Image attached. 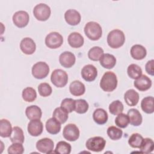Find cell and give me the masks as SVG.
<instances>
[{
	"mask_svg": "<svg viewBox=\"0 0 154 154\" xmlns=\"http://www.w3.org/2000/svg\"><path fill=\"white\" fill-rule=\"evenodd\" d=\"M117 86V79L112 72H106L102 76L100 81V88L106 92H111Z\"/></svg>",
	"mask_w": 154,
	"mask_h": 154,
	"instance_id": "6da1fadb",
	"label": "cell"
},
{
	"mask_svg": "<svg viewBox=\"0 0 154 154\" xmlns=\"http://www.w3.org/2000/svg\"><path fill=\"white\" fill-rule=\"evenodd\" d=\"M125 42V34L120 29H113L107 35V43L111 48H119L123 45Z\"/></svg>",
	"mask_w": 154,
	"mask_h": 154,
	"instance_id": "7a4b0ae2",
	"label": "cell"
},
{
	"mask_svg": "<svg viewBox=\"0 0 154 154\" xmlns=\"http://www.w3.org/2000/svg\"><path fill=\"white\" fill-rule=\"evenodd\" d=\"M84 32L86 36L90 40H98L102 35L101 26L97 22L91 21L87 22L84 26Z\"/></svg>",
	"mask_w": 154,
	"mask_h": 154,
	"instance_id": "3957f363",
	"label": "cell"
},
{
	"mask_svg": "<svg viewBox=\"0 0 154 154\" xmlns=\"http://www.w3.org/2000/svg\"><path fill=\"white\" fill-rule=\"evenodd\" d=\"M51 81L55 87H64L68 81L67 73L62 69H55L52 72Z\"/></svg>",
	"mask_w": 154,
	"mask_h": 154,
	"instance_id": "277c9868",
	"label": "cell"
},
{
	"mask_svg": "<svg viewBox=\"0 0 154 154\" xmlns=\"http://www.w3.org/2000/svg\"><path fill=\"white\" fill-rule=\"evenodd\" d=\"M105 144V140L101 137L97 136L88 138L86 141L85 146L90 151L99 152L103 150Z\"/></svg>",
	"mask_w": 154,
	"mask_h": 154,
	"instance_id": "5b68a950",
	"label": "cell"
},
{
	"mask_svg": "<svg viewBox=\"0 0 154 154\" xmlns=\"http://www.w3.org/2000/svg\"><path fill=\"white\" fill-rule=\"evenodd\" d=\"M51 10L50 7L44 3L36 5L33 9L34 17L40 21H46L50 17Z\"/></svg>",
	"mask_w": 154,
	"mask_h": 154,
	"instance_id": "8992f818",
	"label": "cell"
},
{
	"mask_svg": "<svg viewBox=\"0 0 154 154\" xmlns=\"http://www.w3.org/2000/svg\"><path fill=\"white\" fill-rule=\"evenodd\" d=\"M32 76L38 79L46 78L49 72V66L43 61H39L34 64L31 69Z\"/></svg>",
	"mask_w": 154,
	"mask_h": 154,
	"instance_id": "52a82bcc",
	"label": "cell"
},
{
	"mask_svg": "<svg viewBox=\"0 0 154 154\" xmlns=\"http://www.w3.org/2000/svg\"><path fill=\"white\" fill-rule=\"evenodd\" d=\"M63 43V36L57 32H51L45 38V45L50 49L60 48Z\"/></svg>",
	"mask_w": 154,
	"mask_h": 154,
	"instance_id": "ba28073f",
	"label": "cell"
},
{
	"mask_svg": "<svg viewBox=\"0 0 154 154\" xmlns=\"http://www.w3.org/2000/svg\"><path fill=\"white\" fill-rule=\"evenodd\" d=\"M63 135L66 140L69 141H75L79 138V130L76 125L69 123L64 126Z\"/></svg>",
	"mask_w": 154,
	"mask_h": 154,
	"instance_id": "9c48e42d",
	"label": "cell"
},
{
	"mask_svg": "<svg viewBox=\"0 0 154 154\" xmlns=\"http://www.w3.org/2000/svg\"><path fill=\"white\" fill-rule=\"evenodd\" d=\"M13 23L18 28L25 27L29 20V16L28 13L23 10L17 11L13 16L12 17Z\"/></svg>",
	"mask_w": 154,
	"mask_h": 154,
	"instance_id": "30bf717a",
	"label": "cell"
},
{
	"mask_svg": "<svg viewBox=\"0 0 154 154\" xmlns=\"http://www.w3.org/2000/svg\"><path fill=\"white\" fill-rule=\"evenodd\" d=\"M54 147V141L48 138L39 140L36 143V148L41 153H51L53 152Z\"/></svg>",
	"mask_w": 154,
	"mask_h": 154,
	"instance_id": "8fae6325",
	"label": "cell"
},
{
	"mask_svg": "<svg viewBox=\"0 0 154 154\" xmlns=\"http://www.w3.org/2000/svg\"><path fill=\"white\" fill-rule=\"evenodd\" d=\"M81 76L87 82L93 81L97 76V70L92 64L85 65L81 70Z\"/></svg>",
	"mask_w": 154,
	"mask_h": 154,
	"instance_id": "7c38bea8",
	"label": "cell"
},
{
	"mask_svg": "<svg viewBox=\"0 0 154 154\" xmlns=\"http://www.w3.org/2000/svg\"><path fill=\"white\" fill-rule=\"evenodd\" d=\"M64 19L67 24L72 26H75L80 23L81 16L77 10L69 9L65 12Z\"/></svg>",
	"mask_w": 154,
	"mask_h": 154,
	"instance_id": "4fadbf2b",
	"label": "cell"
},
{
	"mask_svg": "<svg viewBox=\"0 0 154 154\" xmlns=\"http://www.w3.org/2000/svg\"><path fill=\"white\" fill-rule=\"evenodd\" d=\"M76 61L75 55L69 51H65L61 53L59 57V62L60 64L65 68L72 67Z\"/></svg>",
	"mask_w": 154,
	"mask_h": 154,
	"instance_id": "5bb4252c",
	"label": "cell"
},
{
	"mask_svg": "<svg viewBox=\"0 0 154 154\" xmlns=\"http://www.w3.org/2000/svg\"><path fill=\"white\" fill-rule=\"evenodd\" d=\"M28 132L32 137H38L42 134L43 125L40 120H32L28 124Z\"/></svg>",
	"mask_w": 154,
	"mask_h": 154,
	"instance_id": "9a60e30c",
	"label": "cell"
},
{
	"mask_svg": "<svg viewBox=\"0 0 154 154\" xmlns=\"http://www.w3.org/2000/svg\"><path fill=\"white\" fill-rule=\"evenodd\" d=\"M20 48L22 52L25 54L31 55L35 52L36 45L32 38L29 37H25L21 40Z\"/></svg>",
	"mask_w": 154,
	"mask_h": 154,
	"instance_id": "2e32d148",
	"label": "cell"
},
{
	"mask_svg": "<svg viewBox=\"0 0 154 154\" xmlns=\"http://www.w3.org/2000/svg\"><path fill=\"white\" fill-rule=\"evenodd\" d=\"M134 85L135 87L141 91H144L149 90L152 86L151 79L146 75H143L138 79H135Z\"/></svg>",
	"mask_w": 154,
	"mask_h": 154,
	"instance_id": "e0dca14e",
	"label": "cell"
},
{
	"mask_svg": "<svg viewBox=\"0 0 154 154\" xmlns=\"http://www.w3.org/2000/svg\"><path fill=\"white\" fill-rule=\"evenodd\" d=\"M68 43L73 48H79L84 45V40L82 35L77 32L70 33L67 38Z\"/></svg>",
	"mask_w": 154,
	"mask_h": 154,
	"instance_id": "ac0fdd59",
	"label": "cell"
},
{
	"mask_svg": "<svg viewBox=\"0 0 154 154\" xmlns=\"http://www.w3.org/2000/svg\"><path fill=\"white\" fill-rule=\"evenodd\" d=\"M127 115L129 117V120L131 125L134 126H138L142 123V116L137 109L131 108L129 109Z\"/></svg>",
	"mask_w": 154,
	"mask_h": 154,
	"instance_id": "d6986e66",
	"label": "cell"
},
{
	"mask_svg": "<svg viewBox=\"0 0 154 154\" xmlns=\"http://www.w3.org/2000/svg\"><path fill=\"white\" fill-rule=\"evenodd\" d=\"M131 57L137 60H141L145 58L147 55V51L146 48L141 45H135L132 46L131 49Z\"/></svg>",
	"mask_w": 154,
	"mask_h": 154,
	"instance_id": "ffe728a7",
	"label": "cell"
},
{
	"mask_svg": "<svg viewBox=\"0 0 154 154\" xmlns=\"http://www.w3.org/2000/svg\"><path fill=\"white\" fill-rule=\"evenodd\" d=\"M124 99L128 105L134 106H135L139 101V94L135 90L129 89L125 92Z\"/></svg>",
	"mask_w": 154,
	"mask_h": 154,
	"instance_id": "44dd1931",
	"label": "cell"
},
{
	"mask_svg": "<svg viewBox=\"0 0 154 154\" xmlns=\"http://www.w3.org/2000/svg\"><path fill=\"white\" fill-rule=\"evenodd\" d=\"M69 91L72 95L75 96H79L84 94L85 87L82 82L75 80L70 84Z\"/></svg>",
	"mask_w": 154,
	"mask_h": 154,
	"instance_id": "7402d4cb",
	"label": "cell"
},
{
	"mask_svg": "<svg viewBox=\"0 0 154 154\" xmlns=\"http://www.w3.org/2000/svg\"><path fill=\"white\" fill-rule=\"evenodd\" d=\"M25 114L27 118L31 120H40L42 116V112L38 106L31 105L26 108Z\"/></svg>",
	"mask_w": 154,
	"mask_h": 154,
	"instance_id": "603a6c76",
	"label": "cell"
},
{
	"mask_svg": "<svg viewBox=\"0 0 154 154\" xmlns=\"http://www.w3.org/2000/svg\"><path fill=\"white\" fill-rule=\"evenodd\" d=\"M46 129L51 134H57L61 130V123L54 117L49 119L46 122Z\"/></svg>",
	"mask_w": 154,
	"mask_h": 154,
	"instance_id": "cb8c5ba5",
	"label": "cell"
},
{
	"mask_svg": "<svg viewBox=\"0 0 154 154\" xmlns=\"http://www.w3.org/2000/svg\"><path fill=\"white\" fill-rule=\"evenodd\" d=\"M93 119L94 122L98 125H103L106 123L108 116L107 112L102 108H97L93 114Z\"/></svg>",
	"mask_w": 154,
	"mask_h": 154,
	"instance_id": "d4e9b609",
	"label": "cell"
},
{
	"mask_svg": "<svg viewBox=\"0 0 154 154\" xmlns=\"http://www.w3.org/2000/svg\"><path fill=\"white\" fill-rule=\"evenodd\" d=\"M99 61L100 65L108 69L113 68L116 64V58L113 55L109 54H103Z\"/></svg>",
	"mask_w": 154,
	"mask_h": 154,
	"instance_id": "484cf974",
	"label": "cell"
},
{
	"mask_svg": "<svg viewBox=\"0 0 154 154\" xmlns=\"http://www.w3.org/2000/svg\"><path fill=\"white\" fill-rule=\"evenodd\" d=\"M11 123L7 119H1L0 121V135L3 138L10 137L12 132Z\"/></svg>",
	"mask_w": 154,
	"mask_h": 154,
	"instance_id": "4316f807",
	"label": "cell"
},
{
	"mask_svg": "<svg viewBox=\"0 0 154 154\" xmlns=\"http://www.w3.org/2000/svg\"><path fill=\"white\" fill-rule=\"evenodd\" d=\"M10 138L13 143H19L22 144L25 140L23 130L19 126L13 127Z\"/></svg>",
	"mask_w": 154,
	"mask_h": 154,
	"instance_id": "83f0119b",
	"label": "cell"
},
{
	"mask_svg": "<svg viewBox=\"0 0 154 154\" xmlns=\"http://www.w3.org/2000/svg\"><path fill=\"white\" fill-rule=\"evenodd\" d=\"M154 99L152 96H147L143 99L141 102L142 110L147 114H152L154 112Z\"/></svg>",
	"mask_w": 154,
	"mask_h": 154,
	"instance_id": "f1b7e54d",
	"label": "cell"
},
{
	"mask_svg": "<svg viewBox=\"0 0 154 154\" xmlns=\"http://www.w3.org/2000/svg\"><path fill=\"white\" fill-rule=\"evenodd\" d=\"M68 113L69 112L61 106L57 107L53 112L52 117L55 119L60 123H64L69 117Z\"/></svg>",
	"mask_w": 154,
	"mask_h": 154,
	"instance_id": "f546056e",
	"label": "cell"
},
{
	"mask_svg": "<svg viewBox=\"0 0 154 154\" xmlns=\"http://www.w3.org/2000/svg\"><path fill=\"white\" fill-rule=\"evenodd\" d=\"M127 73L131 78L137 79L141 76L142 69L138 65L136 64H131L128 67Z\"/></svg>",
	"mask_w": 154,
	"mask_h": 154,
	"instance_id": "4dcf8cb0",
	"label": "cell"
},
{
	"mask_svg": "<svg viewBox=\"0 0 154 154\" xmlns=\"http://www.w3.org/2000/svg\"><path fill=\"white\" fill-rule=\"evenodd\" d=\"M23 99L27 102H32L34 101L37 97V93L32 87H26L24 88L22 93Z\"/></svg>",
	"mask_w": 154,
	"mask_h": 154,
	"instance_id": "1f68e13d",
	"label": "cell"
},
{
	"mask_svg": "<svg viewBox=\"0 0 154 154\" xmlns=\"http://www.w3.org/2000/svg\"><path fill=\"white\" fill-rule=\"evenodd\" d=\"M139 149H140V152L143 153H151L154 149V143L151 138H143Z\"/></svg>",
	"mask_w": 154,
	"mask_h": 154,
	"instance_id": "d6a6232c",
	"label": "cell"
},
{
	"mask_svg": "<svg viewBox=\"0 0 154 154\" xmlns=\"http://www.w3.org/2000/svg\"><path fill=\"white\" fill-rule=\"evenodd\" d=\"M103 54V50L99 46H94L88 52V57L92 61H99Z\"/></svg>",
	"mask_w": 154,
	"mask_h": 154,
	"instance_id": "836d02e7",
	"label": "cell"
},
{
	"mask_svg": "<svg viewBox=\"0 0 154 154\" xmlns=\"http://www.w3.org/2000/svg\"><path fill=\"white\" fill-rule=\"evenodd\" d=\"M71 145L69 143L64 141H60L56 146L55 153L60 154H69L71 152Z\"/></svg>",
	"mask_w": 154,
	"mask_h": 154,
	"instance_id": "e575fe53",
	"label": "cell"
},
{
	"mask_svg": "<svg viewBox=\"0 0 154 154\" xmlns=\"http://www.w3.org/2000/svg\"><path fill=\"white\" fill-rule=\"evenodd\" d=\"M107 135L112 140H118L122 137L123 131L114 126H109L107 129Z\"/></svg>",
	"mask_w": 154,
	"mask_h": 154,
	"instance_id": "d590c367",
	"label": "cell"
},
{
	"mask_svg": "<svg viewBox=\"0 0 154 154\" xmlns=\"http://www.w3.org/2000/svg\"><path fill=\"white\" fill-rule=\"evenodd\" d=\"M123 105L122 102L119 100L112 102L109 105V112L113 115H118L123 111Z\"/></svg>",
	"mask_w": 154,
	"mask_h": 154,
	"instance_id": "8d00e7d4",
	"label": "cell"
},
{
	"mask_svg": "<svg viewBox=\"0 0 154 154\" xmlns=\"http://www.w3.org/2000/svg\"><path fill=\"white\" fill-rule=\"evenodd\" d=\"M143 137L138 133L132 134L128 140V144L133 148H139L143 141Z\"/></svg>",
	"mask_w": 154,
	"mask_h": 154,
	"instance_id": "74e56055",
	"label": "cell"
},
{
	"mask_svg": "<svg viewBox=\"0 0 154 154\" xmlns=\"http://www.w3.org/2000/svg\"><path fill=\"white\" fill-rule=\"evenodd\" d=\"M88 103L84 99L75 100V111L78 114H84L88 109Z\"/></svg>",
	"mask_w": 154,
	"mask_h": 154,
	"instance_id": "f35d334b",
	"label": "cell"
},
{
	"mask_svg": "<svg viewBox=\"0 0 154 154\" xmlns=\"http://www.w3.org/2000/svg\"><path fill=\"white\" fill-rule=\"evenodd\" d=\"M115 123L119 128H126L128 124L129 123V117L128 115L123 114L122 112L118 114L115 119Z\"/></svg>",
	"mask_w": 154,
	"mask_h": 154,
	"instance_id": "ab89813d",
	"label": "cell"
},
{
	"mask_svg": "<svg viewBox=\"0 0 154 154\" xmlns=\"http://www.w3.org/2000/svg\"><path fill=\"white\" fill-rule=\"evenodd\" d=\"M38 91L40 96L43 97H48L51 94L52 90L49 84L42 82L38 85Z\"/></svg>",
	"mask_w": 154,
	"mask_h": 154,
	"instance_id": "60d3db41",
	"label": "cell"
},
{
	"mask_svg": "<svg viewBox=\"0 0 154 154\" xmlns=\"http://www.w3.org/2000/svg\"><path fill=\"white\" fill-rule=\"evenodd\" d=\"M61 106L68 112H72L75 111V100L71 98H65L62 100Z\"/></svg>",
	"mask_w": 154,
	"mask_h": 154,
	"instance_id": "b9f144b4",
	"label": "cell"
},
{
	"mask_svg": "<svg viewBox=\"0 0 154 154\" xmlns=\"http://www.w3.org/2000/svg\"><path fill=\"white\" fill-rule=\"evenodd\" d=\"M7 151L10 154H22L24 152V148L22 143H14L8 147Z\"/></svg>",
	"mask_w": 154,
	"mask_h": 154,
	"instance_id": "7bdbcfd3",
	"label": "cell"
},
{
	"mask_svg": "<svg viewBox=\"0 0 154 154\" xmlns=\"http://www.w3.org/2000/svg\"><path fill=\"white\" fill-rule=\"evenodd\" d=\"M153 60H151L150 61H148L145 66V69L146 72L153 76L154 75V71H153Z\"/></svg>",
	"mask_w": 154,
	"mask_h": 154,
	"instance_id": "ee69618b",
	"label": "cell"
}]
</instances>
